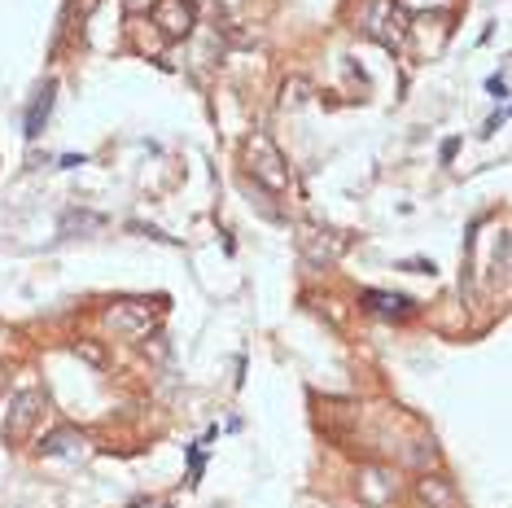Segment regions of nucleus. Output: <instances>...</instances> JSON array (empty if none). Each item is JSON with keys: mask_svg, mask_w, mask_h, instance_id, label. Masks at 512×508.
<instances>
[{"mask_svg": "<svg viewBox=\"0 0 512 508\" xmlns=\"http://www.w3.org/2000/svg\"><path fill=\"white\" fill-rule=\"evenodd\" d=\"M149 18L158 22V31H162L167 40H189L193 27H197L193 0H158V5L149 9Z\"/></svg>", "mask_w": 512, "mask_h": 508, "instance_id": "obj_3", "label": "nucleus"}, {"mask_svg": "<svg viewBox=\"0 0 512 508\" xmlns=\"http://www.w3.org/2000/svg\"><path fill=\"white\" fill-rule=\"evenodd\" d=\"M101 228V215H88V211H71L62 224V237H79V233H97Z\"/></svg>", "mask_w": 512, "mask_h": 508, "instance_id": "obj_10", "label": "nucleus"}, {"mask_svg": "<svg viewBox=\"0 0 512 508\" xmlns=\"http://www.w3.org/2000/svg\"><path fill=\"white\" fill-rule=\"evenodd\" d=\"M75 351H79V355H88V364H106V351H101V346H88V342H79Z\"/></svg>", "mask_w": 512, "mask_h": 508, "instance_id": "obj_13", "label": "nucleus"}, {"mask_svg": "<svg viewBox=\"0 0 512 508\" xmlns=\"http://www.w3.org/2000/svg\"><path fill=\"white\" fill-rule=\"evenodd\" d=\"M403 18H438V14H451L456 0H394Z\"/></svg>", "mask_w": 512, "mask_h": 508, "instance_id": "obj_9", "label": "nucleus"}, {"mask_svg": "<svg viewBox=\"0 0 512 508\" xmlns=\"http://www.w3.org/2000/svg\"><path fill=\"white\" fill-rule=\"evenodd\" d=\"M123 5H127V22H132L136 14H149V9H154L158 0H123Z\"/></svg>", "mask_w": 512, "mask_h": 508, "instance_id": "obj_12", "label": "nucleus"}, {"mask_svg": "<svg viewBox=\"0 0 512 508\" xmlns=\"http://www.w3.org/2000/svg\"><path fill=\"white\" fill-rule=\"evenodd\" d=\"M421 495L434 508H456V495H451V487H442V482H434V478H425L421 482Z\"/></svg>", "mask_w": 512, "mask_h": 508, "instance_id": "obj_11", "label": "nucleus"}, {"mask_svg": "<svg viewBox=\"0 0 512 508\" xmlns=\"http://www.w3.org/2000/svg\"><path fill=\"white\" fill-rule=\"evenodd\" d=\"M364 31L377 44H386L390 53H399L403 40H407V18L399 14L394 0H372V5L364 9Z\"/></svg>", "mask_w": 512, "mask_h": 508, "instance_id": "obj_2", "label": "nucleus"}, {"mask_svg": "<svg viewBox=\"0 0 512 508\" xmlns=\"http://www.w3.org/2000/svg\"><path fill=\"white\" fill-rule=\"evenodd\" d=\"M132 508H167V504H132Z\"/></svg>", "mask_w": 512, "mask_h": 508, "instance_id": "obj_14", "label": "nucleus"}, {"mask_svg": "<svg viewBox=\"0 0 512 508\" xmlns=\"http://www.w3.org/2000/svg\"><path fill=\"white\" fill-rule=\"evenodd\" d=\"M364 303H368L372 311H381V316H390V320H403V316H412V311H416L412 298H394V294H377V290H372Z\"/></svg>", "mask_w": 512, "mask_h": 508, "instance_id": "obj_8", "label": "nucleus"}, {"mask_svg": "<svg viewBox=\"0 0 512 508\" xmlns=\"http://www.w3.org/2000/svg\"><path fill=\"white\" fill-rule=\"evenodd\" d=\"M40 408H44V395H40V390H22V395H14V408H9L5 430H9V434L31 430V425H36V417H40Z\"/></svg>", "mask_w": 512, "mask_h": 508, "instance_id": "obj_6", "label": "nucleus"}, {"mask_svg": "<svg viewBox=\"0 0 512 508\" xmlns=\"http://www.w3.org/2000/svg\"><path fill=\"white\" fill-rule=\"evenodd\" d=\"M241 163H246V171L263 184V189H272V193L289 189V167H285L281 149L267 141V136H250L246 149H241Z\"/></svg>", "mask_w": 512, "mask_h": 508, "instance_id": "obj_1", "label": "nucleus"}, {"mask_svg": "<svg viewBox=\"0 0 512 508\" xmlns=\"http://www.w3.org/2000/svg\"><path fill=\"white\" fill-rule=\"evenodd\" d=\"M57 452H62V456L84 452V443H79V434L71 430V425H57V430H53V434L40 443V456H57Z\"/></svg>", "mask_w": 512, "mask_h": 508, "instance_id": "obj_7", "label": "nucleus"}, {"mask_svg": "<svg viewBox=\"0 0 512 508\" xmlns=\"http://www.w3.org/2000/svg\"><path fill=\"white\" fill-rule=\"evenodd\" d=\"M110 325L119 329V333H127V338H145V333H154V325H158V303H119L110 311Z\"/></svg>", "mask_w": 512, "mask_h": 508, "instance_id": "obj_4", "label": "nucleus"}, {"mask_svg": "<svg viewBox=\"0 0 512 508\" xmlns=\"http://www.w3.org/2000/svg\"><path fill=\"white\" fill-rule=\"evenodd\" d=\"M53 101H57V84L53 79H44L36 88V97H31L27 114H22V132H27V141H36V136L49 127V114H53Z\"/></svg>", "mask_w": 512, "mask_h": 508, "instance_id": "obj_5", "label": "nucleus"}]
</instances>
